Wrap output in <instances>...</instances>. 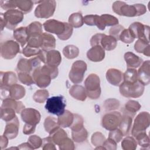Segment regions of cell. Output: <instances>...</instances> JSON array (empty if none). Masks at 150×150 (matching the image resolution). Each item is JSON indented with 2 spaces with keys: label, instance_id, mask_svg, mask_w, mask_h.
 I'll return each instance as SVG.
<instances>
[{
  "label": "cell",
  "instance_id": "obj_59",
  "mask_svg": "<svg viewBox=\"0 0 150 150\" xmlns=\"http://www.w3.org/2000/svg\"><path fill=\"white\" fill-rule=\"evenodd\" d=\"M105 35V34L97 33L92 36L90 39V45L91 46H94L96 45H100V42L102 38Z\"/></svg>",
  "mask_w": 150,
  "mask_h": 150
},
{
  "label": "cell",
  "instance_id": "obj_22",
  "mask_svg": "<svg viewBox=\"0 0 150 150\" xmlns=\"http://www.w3.org/2000/svg\"><path fill=\"white\" fill-rule=\"evenodd\" d=\"M13 36L15 39L23 47L26 43L28 42L29 36L27 31V27H20L14 29Z\"/></svg>",
  "mask_w": 150,
  "mask_h": 150
},
{
  "label": "cell",
  "instance_id": "obj_37",
  "mask_svg": "<svg viewBox=\"0 0 150 150\" xmlns=\"http://www.w3.org/2000/svg\"><path fill=\"white\" fill-rule=\"evenodd\" d=\"M63 53L66 58L72 59L78 56L79 54V49L74 45H67L63 48Z\"/></svg>",
  "mask_w": 150,
  "mask_h": 150
},
{
  "label": "cell",
  "instance_id": "obj_26",
  "mask_svg": "<svg viewBox=\"0 0 150 150\" xmlns=\"http://www.w3.org/2000/svg\"><path fill=\"white\" fill-rule=\"evenodd\" d=\"M132 118L128 115L123 114L121 122L119 125V129L121 131L124 136H127L131 131Z\"/></svg>",
  "mask_w": 150,
  "mask_h": 150
},
{
  "label": "cell",
  "instance_id": "obj_28",
  "mask_svg": "<svg viewBox=\"0 0 150 150\" xmlns=\"http://www.w3.org/2000/svg\"><path fill=\"white\" fill-rule=\"evenodd\" d=\"M100 45L104 49L108 51L114 50L117 45V40L113 36L105 35L100 40Z\"/></svg>",
  "mask_w": 150,
  "mask_h": 150
},
{
  "label": "cell",
  "instance_id": "obj_14",
  "mask_svg": "<svg viewBox=\"0 0 150 150\" xmlns=\"http://www.w3.org/2000/svg\"><path fill=\"white\" fill-rule=\"evenodd\" d=\"M22 120L28 124L36 125L40 120V114L39 112L33 108H24L21 113Z\"/></svg>",
  "mask_w": 150,
  "mask_h": 150
},
{
  "label": "cell",
  "instance_id": "obj_3",
  "mask_svg": "<svg viewBox=\"0 0 150 150\" xmlns=\"http://www.w3.org/2000/svg\"><path fill=\"white\" fill-rule=\"evenodd\" d=\"M112 10L121 16L134 17L140 16L146 12V8L143 4L129 5L122 1H115L112 5Z\"/></svg>",
  "mask_w": 150,
  "mask_h": 150
},
{
  "label": "cell",
  "instance_id": "obj_23",
  "mask_svg": "<svg viewBox=\"0 0 150 150\" xmlns=\"http://www.w3.org/2000/svg\"><path fill=\"white\" fill-rule=\"evenodd\" d=\"M124 59L128 68H137L142 63L143 60L134 53L128 52L124 54Z\"/></svg>",
  "mask_w": 150,
  "mask_h": 150
},
{
  "label": "cell",
  "instance_id": "obj_17",
  "mask_svg": "<svg viewBox=\"0 0 150 150\" xmlns=\"http://www.w3.org/2000/svg\"><path fill=\"white\" fill-rule=\"evenodd\" d=\"M19 127V120L18 117L16 116L11 121L6 122L4 135L9 139L16 138L18 134Z\"/></svg>",
  "mask_w": 150,
  "mask_h": 150
},
{
  "label": "cell",
  "instance_id": "obj_7",
  "mask_svg": "<svg viewBox=\"0 0 150 150\" xmlns=\"http://www.w3.org/2000/svg\"><path fill=\"white\" fill-rule=\"evenodd\" d=\"M87 70V64L83 60H77L72 64L69 74L71 81L77 84L80 83L84 78V74Z\"/></svg>",
  "mask_w": 150,
  "mask_h": 150
},
{
  "label": "cell",
  "instance_id": "obj_46",
  "mask_svg": "<svg viewBox=\"0 0 150 150\" xmlns=\"http://www.w3.org/2000/svg\"><path fill=\"white\" fill-rule=\"evenodd\" d=\"M49 97V92L47 90L41 89L36 91L33 96V100L38 103H43Z\"/></svg>",
  "mask_w": 150,
  "mask_h": 150
},
{
  "label": "cell",
  "instance_id": "obj_62",
  "mask_svg": "<svg viewBox=\"0 0 150 150\" xmlns=\"http://www.w3.org/2000/svg\"><path fill=\"white\" fill-rule=\"evenodd\" d=\"M8 138L4 135H2L1 137V141H0V145H1V148L2 149L5 148L8 144Z\"/></svg>",
  "mask_w": 150,
  "mask_h": 150
},
{
  "label": "cell",
  "instance_id": "obj_5",
  "mask_svg": "<svg viewBox=\"0 0 150 150\" xmlns=\"http://www.w3.org/2000/svg\"><path fill=\"white\" fill-rule=\"evenodd\" d=\"M66 100L63 96H53L47 99L45 109L52 114L60 116L65 111Z\"/></svg>",
  "mask_w": 150,
  "mask_h": 150
},
{
  "label": "cell",
  "instance_id": "obj_30",
  "mask_svg": "<svg viewBox=\"0 0 150 150\" xmlns=\"http://www.w3.org/2000/svg\"><path fill=\"white\" fill-rule=\"evenodd\" d=\"M141 105L138 101L134 100H129L124 106L123 114H127L133 118L136 112L140 109Z\"/></svg>",
  "mask_w": 150,
  "mask_h": 150
},
{
  "label": "cell",
  "instance_id": "obj_57",
  "mask_svg": "<svg viewBox=\"0 0 150 150\" xmlns=\"http://www.w3.org/2000/svg\"><path fill=\"white\" fill-rule=\"evenodd\" d=\"M1 6L4 10H10L16 8V1H1Z\"/></svg>",
  "mask_w": 150,
  "mask_h": 150
},
{
  "label": "cell",
  "instance_id": "obj_53",
  "mask_svg": "<svg viewBox=\"0 0 150 150\" xmlns=\"http://www.w3.org/2000/svg\"><path fill=\"white\" fill-rule=\"evenodd\" d=\"M123 136L124 135L121 131L120 129L117 128L115 129L110 131L108 135V138L113 139L116 143H118L122 139Z\"/></svg>",
  "mask_w": 150,
  "mask_h": 150
},
{
  "label": "cell",
  "instance_id": "obj_54",
  "mask_svg": "<svg viewBox=\"0 0 150 150\" xmlns=\"http://www.w3.org/2000/svg\"><path fill=\"white\" fill-rule=\"evenodd\" d=\"M54 143L50 136L42 139V149L44 150L56 149Z\"/></svg>",
  "mask_w": 150,
  "mask_h": 150
},
{
  "label": "cell",
  "instance_id": "obj_1",
  "mask_svg": "<svg viewBox=\"0 0 150 150\" xmlns=\"http://www.w3.org/2000/svg\"><path fill=\"white\" fill-rule=\"evenodd\" d=\"M58 75L57 67L44 64L33 71L32 77L35 83L40 88L47 87L51 80L56 78Z\"/></svg>",
  "mask_w": 150,
  "mask_h": 150
},
{
  "label": "cell",
  "instance_id": "obj_41",
  "mask_svg": "<svg viewBox=\"0 0 150 150\" xmlns=\"http://www.w3.org/2000/svg\"><path fill=\"white\" fill-rule=\"evenodd\" d=\"M71 135L73 140L74 141H75L76 142L80 143L86 140L88 133L87 130L83 127L81 129L76 131H72Z\"/></svg>",
  "mask_w": 150,
  "mask_h": 150
},
{
  "label": "cell",
  "instance_id": "obj_2",
  "mask_svg": "<svg viewBox=\"0 0 150 150\" xmlns=\"http://www.w3.org/2000/svg\"><path fill=\"white\" fill-rule=\"evenodd\" d=\"M43 26L46 32L56 34L62 40L69 39L73 33V28L69 23L54 19L46 21Z\"/></svg>",
  "mask_w": 150,
  "mask_h": 150
},
{
  "label": "cell",
  "instance_id": "obj_50",
  "mask_svg": "<svg viewBox=\"0 0 150 150\" xmlns=\"http://www.w3.org/2000/svg\"><path fill=\"white\" fill-rule=\"evenodd\" d=\"M134 38L132 36L128 29H124L121 32L119 38V40H121L125 43H131L134 42Z\"/></svg>",
  "mask_w": 150,
  "mask_h": 150
},
{
  "label": "cell",
  "instance_id": "obj_36",
  "mask_svg": "<svg viewBox=\"0 0 150 150\" xmlns=\"http://www.w3.org/2000/svg\"><path fill=\"white\" fill-rule=\"evenodd\" d=\"M149 43L144 40L138 39L135 43L134 49L138 53H142L144 54L149 56Z\"/></svg>",
  "mask_w": 150,
  "mask_h": 150
},
{
  "label": "cell",
  "instance_id": "obj_64",
  "mask_svg": "<svg viewBox=\"0 0 150 150\" xmlns=\"http://www.w3.org/2000/svg\"><path fill=\"white\" fill-rule=\"evenodd\" d=\"M0 19H1V30H3L4 28L5 27L6 25H5V19H4V15H3L2 13H1Z\"/></svg>",
  "mask_w": 150,
  "mask_h": 150
},
{
  "label": "cell",
  "instance_id": "obj_9",
  "mask_svg": "<svg viewBox=\"0 0 150 150\" xmlns=\"http://www.w3.org/2000/svg\"><path fill=\"white\" fill-rule=\"evenodd\" d=\"M23 14L20 10L16 9L6 11L3 13L6 25L5 28L10 30L14 29L23 21Z\"/></svg>",
  "mask_w": 150,
  "mask_h": 150
},
{
  "label": "cell",
  "instance_id": "obj_18",
  "mask_svg": "<svg viewBox=\"0 0 150 150\" xmlns=\"http://www.w3.org/2000/svg\"><path fill=\"white\" fill-rule=\"evenodd\" d=\"M87 57L92 62H100L103 60L105 57L104 49L100 45L92 46L87 52Z\"/></svg>",
  "mask_w": 150,
  "mask_h": 150
},
{
  "label": "cell",
  "instance_id": "obj_44",
  "mask_svg": "<svg viewBox=\"0 0 150 150\" xmlns=\"http://www.w3.org/2000/svg\"><path fill=\"white\" fill-rule=\"evenodd\" d=\"M123 81L134 83L138 81L137 71L135 69L128 68L123 74Z\"/></svg>",
  "mask_w": 150,
  "mask_h": 150
},
{
  "label": "cell",
  "instance_id": "obj_31",
  "mask_svg": "<svg viewBox=\"0 0 150 150\" xmlns=\"http://www.w3.org/2000/svg\"><path fill=\"white\" fill-rule=\"evenodd\" d=\"M9 88V98H13L14 100H19L23 98L25 95V88L18 84H15Z\"/></svg>",
  "mask_w": 150,
  "mask_h": 150
},
{
  "label": "cell",
  "instance_id": "obj_12",
  "mask_svg": "<svg viewBox=\"0 0 150 150\" xmlns=\"http://www.w3.org/2000/svg\"><path fill=\"white\" fill-rule=\"evenodd\" d=\"M149 117L148 112H142L137 116L131 131L133 137L141 132L146 131V128L149 126Z\"/></svg>",
  "mask_w": 150,
  "mask_h": 150
},
{
  "label": "cell",
  "instance_id": "obj_20",
  "mask_svg": "<svg viewBox=\"0 0 150 150\" xmlns=\"http://www.w3.org/2000/svg\"><path fill=\"white\" fill-rule=\"evenodd\" d=\"M62 61V57L58 50L45 51V64L57 67Z\"/></svg>",
  "mask_w": 150,
  "mask_h": 150
},
{
  "label": "cell",
  "instance_id": "obj_34",
  "mask_svg": "<svg viewBox=\"0 0 150 150\" xmlns=\"http://www.w3.org/2000/svg\"><path fill=\"white\" fill-rule=\"evenodd\" d=\"M69 23L72 28H78L82 26L84 21L81 13L79 12L72 13L69 18Z\"/></svg>",
  "mask_w": 150,
  "mask_h": 150
},
{
  "label": "cell",
  "instance_id": "obj_63",
  "mask_svg": "<svg viewBox=\"0 0 150 150\" xmlns=\"http://www.w3.org/2000/svg\"><path fill=\"white\" fill-rule=\"evenodd\" d=\"M18 148L19 149H34L28 142L19 145Z\"/></svg>",
  "mask_w": 150,
  "mask_h": 150
},
{
  "label": "cell",
  "instance_id": "obj_35",
  "mask_svg": "<svg viewBox=\"0 0 150 150\" xmlns=\"http://www.w3.org/2000/svg\"><path fill=\"white\" fill-rule=\"evenodd\" d=\"M44 127L46 131L49 134H52L60 127L57 123V120L53 117H48L45 119L44 122Z\"/></svg>",
  "mask_w": 150,
  "mask_h": 150
},
{
  "label": "cell",
  "instance_id": "obj_16",
  "mask_svg": "<svg viewBox=\"0 0 150 150\" xmlns=\"http://www.w3.org/2000/svg\"><path fill=\"white\" fill-rule=\"evenodd\" d=\"M149 60H146L142 63L141 67L137 71L138 80L144 86L149 84L150 75H149Z\"/></svg>",
  "mask_w": 150,
  "mask_h": 150
},
{
  "label": "cell",
  "instance_id": "obj_51",
  "mask_svg": "<svg viewBox=\"0 0 150 150\" xmlns=\"http://www.w3.org/2000/svg\"><path fill=\"white\" fill-rule=\"evenodd\" d=\"M124 29V27L121 25H114L110 28L109 30V34L110 35L115 38L117 40H119L120 36Z\"/></svg>",
  "mask_w": 150,
  "mask_h": 150
},
{
  "label": "cell",
  "instance_id": "obj_56",
  "mask_svg": "<svg viewBox=\"0 0 150 150\" xmlns=\"http://www.w3.org/2000/svg\"><path fill=\"white\" fill-rule=\"evenodd\" d=\"M60 149L63 150H71L75 148L73 142L68 137L66 138L59 145H58Z\"/></svg>",
  "mask_w": 150,
  "mask_h": 150
},
{
  "label": "cell",
  "instance_id": "obj_4",
  "mask_svg": "<svg viewBox=\"0 0 150 150\" xmlns=\"http://www.w3.org/2000/svg\"><path fill=\"white\" fill-rule=\"evenodd\" d=\"M144 86L138 80L134 82L123 81L120 85V92L122 96L127 98H138L144 91Z\"/></svg>",
  "mask_w": 150,
  "mask_h": 150
},
{
  "label": "cell",
  "instance_id": "obj_8",
  "mask_svg": "<svg viewBox=\"0 0 150 150\" xmlns=\"http://www.w3.org/2000/svg\"><path fill=\"white\" fill-rule=\"evenodd\" d=\"M56 6L55 1H42L36 6L35 15L39 18H48L53 16Z\"/></svg>",
  "mask_w": 150,
  "mask_h": 150
},
{
  "label": "cell",
  "instance_id": "obj_49",
  "mask_svg": "<svg viewBox=\"0 0 150 150\" xmlns=\"http://www.w3.org/2000/svg\"><path fill=\"white\" fill-rule=\"evenodd\" d=\"M18 79L23 84L27 86H30L35 83L32 76H30L29 73L19 72L18 73Z\"/></svg>",
  "mask_w": 150,
  "mask_h": 150
},
{
  "label": "cell",
  "instance_id": "obj_33",
  "mask_svg": "<svg viewBox=\"0 0 150 150\" xmlns=\"http://www.w3.org/2000/svg\"><path fill=\"white\" fill-rule=\"evenodd\" d=\"M49 135V136L52 137L54 143L57 145H59L66 138H67L66 132L60 127Z\"/></svg>",
  "mask_w": 150,
  "mask_h": 150
},
{
  "label": "cell",
  "instance_id": "obj_39",
  "mask_svg": "<svg viewBox=\"0 0 150 150\" xmlns=\"http://www.w3.org/2000/svg\"><path fill=\"white\" fill-rule=\"evenodd\" d=\"M15 113V110L12 108L1 107V118L6 122L13 120L16 117Z\"/></svg>",
  "mask_w": 150,
  "mask_h": 150
},
{
  "label": "cell",
  "instance_id": "obj_19",
  "mask_svg": "<svg viewBox=\"0 0 150 150\" xmlns=\"http://www.w3.org/2000/svg\"><path fill=\"white\" fill-rule=\"evenodd\" d=\"M106 78L111 84L118 86L123 80V74L118 69H110L106 72Z\"/></svg>",
  "mask_w": 150,
  "mask_h": 150
},
{
  "label": "cell",
  "instance_id": "obj_6",
  "mask_svg": "<svg viewBox=\"0 0 150 150\" xmlns=\"http://www.w3.org/2000/svg\"><path fill=\"white\" fill-rule=\"evenodd\" d=\"M85 90L87 96L91 99L99 98L101 94L100 80L96 74H90L84 81Z\"/></svg>",
  "mask_w": 150,
  "mask_h": 150
},
{
  "label": "cell",
  "instance_id": "obj_29",
  "mask_svg": "<svg viewBox=\"0 0 150 150\" xmlns=\"http://www.w3.org/2000/svg\"><path fill=\"white\" fill-rule=\"evenodd\" d=\"M1 107H10L13 108L16 113L21 112L25 108V105L21 101H17L11 98H7L3 100Z\"/></svg>",
  "mask_w": 150,
  "mask_h": 150
},
{
  "label": "cell",
  "instance_id": "obj_21",
  "mask_svg": "<svg viewBox=\"0 0 150 150\" xmlns=\"http://www.w3.org/2000/svg\"><path fill=\"white\" fill-rule=\"evenodd\" d=\"M17 77L12 71L1 72V87H10L16 84Z\"/></svg>",
  "mask_w": 150,
  "mask_h": 150
},
{
  "label": "cell",
  "instance_id": "obj_58",
  "mask_svg": "<svg viewBox=\"0 0 150 150\" xmlns=\"http://www.w3.org/2000/svg\"><path fill=\"white\" fill-rule=\"evenodd\" d=\"M103 146L105 148V149L115 150L117 149V143L113 139L110 138L105 140Z\"/></svg>",
  "mask_w": 150,
  "mask_h": 150
},
{
  "label": "cell",
  "instance_id": "obj_52",
  "mask_svg": "<svg viewBox=\"0 0 150 150\" xmlns=\"http://www.w3.org/2000/svg\"><path fill=\"white\" fill-rule=\"evenodd\" d=\"M28 142L33 149H38L42 146V139L37 135H32L28 138Z\"/></svg>",
  "mask_w": 150,
  "mask_h": 150
},
{
  "label": "cell",
  "instance_id": "obj_40",
  "mask_svg": "<svg viewBox=\"0 0 150 150\" xmlns=\"http://www.w3.org/2000/svg\"><path fill=\"white\" fill-rule=\"evenodd\" d=\"M32 71H33V69L29 60L26 59H21L19 60L17 64L18 73L23 72L29 73Z\"/></svg>",
  "mask_w": 150,
  "mask_h": 150
},
{
  "label": "cell",
  "instance_id": "obj_10",
  "mask_svg": "<svg viewBox=\"0 0 150 150\" xmlns=\"http://www.w3.org/2000/svg\"><path fill=\"white\" fill-rule=\"evenodd\" d=\"M132 36L135 38L145 41L149 43V26L145 25L142 23L136 22L132 23L128 28Z\"/></svg>",
  "mask_w": 150,
  "mask_h": 150
},
{
  "label": "cell",
  "instance_id": "obj_25",
  "mask_svg": "<svg viewBox=\"0 0 150 150\" xmlns=\"http://www.w3.org/2000/svg\"><path fill=\"white\" fill-rule=\"evenodd\" d=\"M69 94L75 99L82 101H84L87 97L85 88L78 84H75L71 87L69 90Z\"/></svg>",
  "mask_w": 150,
  "mask_h": 150
},
{
  "label": "cell",
  "instance_id": "obj_13",
  "mask_svg": "<svg viewBox=\"0 0 150 150\" xmlns=\"http://www.w3.org/2000/svg\"><path fill=\"white\" fill-rule=\"evenodd\" d=\"M1 56L5 59H12L20 52V47L18 42L12 40H7L1 43Z\"/></svg>",
  "mask_w": 150,
  "mask_h": 150
},
{
  "label": "cell",
  "instance_id": "obj_24",
  "mask_svg": "<svg viewBox=\"0 0 150 150\" xmlns=\"http://www.w3.org/2000/svg\"><path fill=\"white\" fill-rule=\"evenodd\" d=\"M56 47L54 37L48 33H43L42 35L41 48L45 51H49Z\"/></svg>",
  "mask_w": 150,
  "mask_h": 150
},
{
  "label": "cell",
  "instance_id": "obj_43",
  "mask_svg": "<svg viewBox=\"0 0 150 150\" xmlns=\"http://www.w3.org/2000/svg\"><path fill=\"white\" fill-rule=\"evenodd\" d=\"M16 7L23 13H27L31 11L33 6V2L32 1H16Z\"/></svg>",
  "mask_w": 150,
  "mask_h": 150
},
{
  "label": "cell",
  "instance_id": "obj_32",
  "mask_svg": "<svg viewBox=\"0 0 150 150\" xmlns=\"http://www.w3.org/2000/svg\"><path fill=\"white\" fill-rule=\"evenodd\" d=\"M27 31L29 38L40 36L43 33L42 25L39 22L37 21L32 22L27 26Z\"/></svg>",
  "mask_w": 150,
  "mask_h": 150
},
{
  "label": "cell",
  "instance_id": "obj_42",
  "mask_svg": "<svg viewBox=\"0 0 150 150\" xmlns=\"http://www.w3.org/2000/svg\"><path fill=\"white\" fill-rule=\"evenodd\" d=\"M137 142L133 137H127L121 142V148L124 150H134L137 148Z\"/></svg>",
  "mask_w": 150,
  "mask_h": 150
},
{
  "label": "cell",
  "instance_id": "obj_15",
  "mask_svg": "<svg viewBox=\"0 0 150 150\" xmlns=\"http://www.w3.org/2000/svg\"><path fill=\"white\" fill-rule=\"evenodd\" d=\"M118 19L114 16L108 14H103L101 16L97 15L95 22V25L101 30H104L107 26H113L118 25Z\"/></svg>",
  "mask_w": 150,
  "mask_h": 150
},
{
  "label": "cell",
  "instance_id": "obj_45",
  "mask_svg": "<svg viewBox=\"0 0 150 150\" xmlns=\"http://www.w3.org/2000/svg\"><path fill=\"white\" fill-rule=\"evenodd\" d=\"M120 105V101L118 100L115 98H109L104 101L103 108L105 111H110L118 109Z\"/></svg>",
  "mask_w": 150,
  "mask_h": 150
},
{
  "label": "cell",
  "instance_id": "obj_61",
  "mask_svg": "<svg viewBox=\"0 0 150 150\" xmlns=\"http://www.w3.org/2000/svg\"><path fill=\"white\" fill-rule=\"evenodd\" d=\"M36 129V125L25 124L23 128V133L26 135L33 134Z\"/></svg>",
  "mask_w": 150,
  "mask_h": 150
},
{
  "label": "cell",
  "instance_id": "obj_27",
  "mask_svg": "<svg viewBox=\"0 0 150 150\" xmlns=\"http://www.w3.org/2000/svg\"><path fill=\"white\" fill-rule=\"evenodd\" d=\"M74 119V114H72L69 110H65L64 112L58 116L57 118V123L59 125L63 128L70 127L73 123Z\"/></svg>",
  "mask_w": 150,
  "mask_h": 150
},
{
  "label": "cell",
  "instance_id": "obj_11",
  "mask_svg": "<svg viewBox=\"0 0 150 150\" xmlns=\"http://www.w3.org/2000/svg\"><path fill=\"white\" fill-rule=\"evenodd\" d=\"M122 115L117 111L110 112L105 114L102 118L101 125L103 127L108 131L118 128L121 122Z\"/></svg>",
  "mask_w": 150,
  "mask_h": 150
},
{
  "label": "cell",
  "instance_id": "obj_48",
  "mask_svg": "<svg viewBox=\"0 0 150 150\" xmlns=\"http://www.w3.org/2000/svg\"><path fill=\"white\" fill-rule=\"evenodd\" d=\"M91 140L93 145L96 146H98L103 145V143L105 140V138L102 133L96 132L93 134Z\"/></svg>",
  "mask_w": 150,
  "mask_h": 150
},
{
  "label": "cell",
  "instance_id": "obj_55",
  "mask_svg": "<svg viewBox=\"0 0 150 150\" xmlns=\"http://www.w3.org/2000/svg\"><path fill=\"white\" fill-rule=\"evenodd\" d=\"M40 51L39 49H36L33 47H31L28 45L25 47H24L22 50V54L26 57H30L35 55H38Z\"/></svg>",
  "mask_w": 150,
  "mask_h": 150
},
{
  "label": "cell",
  "instance_id": "obj_38",
  "mask_svg": "<svg viewBox=\"0 0 150 150\" xmlns=\"http://www.w3.org/2000/svg\"><path fill=\"white\" fill-rule=\"evenodd\" d=\"M135 140L142 148L149 149V139L148 136L146 135V132H141L134 137Z\"/></svg>",
  "mask_w": 150,
  "mask_h": 150
},
{
  "label": "cell",
  "instance_id": "obj_60",
  "mask_svg": "<svg viewBox=\"0 0 150 150\" xmlns=\"http://www.w3.org/2000/svg\"><path fill=\"white\" fill-rule=\"evenodd\" d=\"M97 15H88L83 17L84 23L87 25L94 26L95 25L96 18Z\"/></svg>",
  "mask_w": 150,
  "mask_h": 150
},
{
  "label": "cell",
  "instance_id": "obj_47",
  "mask_svg": "<svg viewBox=\"0 0 150 150\" xmlns=\"http://www.w3.org/2000/svg\"><path fill=\"white\" fill-rule=\"evenodd\" d=\"M83 118L78 115V114H74V119L72 124L70 127L71 131H76L78 130L81 129L83 128Z\"/></svg>",
  "mask_w": 150,
  "mask_h": 150
}]
</instances>
